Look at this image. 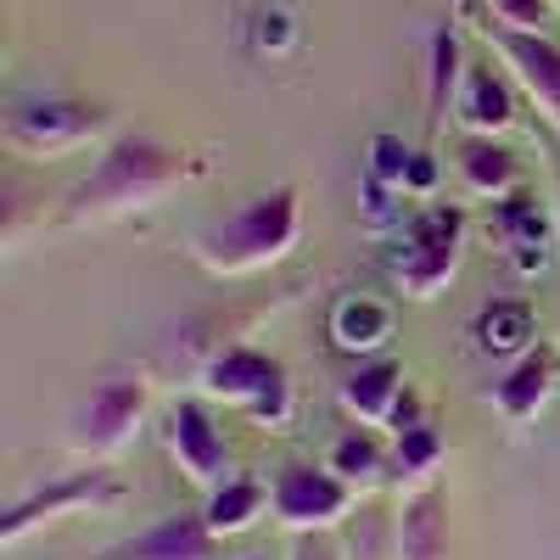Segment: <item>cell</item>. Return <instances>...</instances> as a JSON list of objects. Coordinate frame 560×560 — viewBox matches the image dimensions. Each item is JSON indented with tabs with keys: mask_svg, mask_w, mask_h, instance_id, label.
<instances>
[{
	"mask_svg": "<svg viewBox=\"0 0 560 560\" xmlns=\"http://www.w3.org/2000/svg\"><path fill=\"white\" fill-rule=\"evenodd\" d=\"M459 258H465V213L454 202H427L404 219L398 242L387 253V269L409 303H432L459 275Z\"/></svg>",
	"mask_w": 560,
	"mask_h": 560,
	"instance_id": "obj_3",
	"label": "cell"
},
{
	"mask_svg": "<svg viewBox=\"0 0 560 560\" xmlns=\"http://www.w3.org/2000/svg\"><path fill=\"white\" fill-rule=\"evenodd\" d=\"M191 174H197V163L179 147H163L152 135H118L102 147V158L90 163V174L68 185L62 219L84 230V224H113V219H129V213H147L168 191H179Z\"/></svg>",
	"mask_w": 560,
	"mask_h": 560,
	"instance_id": "obj_1",
	"label": "cell"
},
{
	"mask_svg": "<svg viewBox=\"0 0 560 560\" xmlns=\"http://www.w3.org/2000/svg\"><path fill=\"white\" fill-rule=\"evenodd\" d=\"M258 516H269V482H258V477H230V482H219L202 499V522H208V533L219 544L247 533Z\"/></svg>",
	"mask_w": 560,
	"mask_h": 560,
	"instance_id": "obj_21",
	"label": "cell"
},
{
	"mask_svg": "<svg viewBox=\"0 0 560 560\" xmlns=\"http://www.w3.org/2000/svg\"><path fill=\"white\" fill-rule=\"evenodd\" d=\"M448 7H454V12H465V7H471V0H448Z\"/></svg>",
	"mask_w": 560,
	"mask_h": 560,
	"instance_id": "obj_31",
	"label": "cell"
},
{
	"mask_svg": "<svg viewBox=\"0 0 560 560\" xmlns=\"http://www.w3.org/2000/svg\"><path fill=\"white\" fill-rule=\"evenodd\" d=\"M393 337V308L382 298H370V292H353L331 308V342L353 359H370L376 348H387Z\"/></svg>",
	"mask_w": 560,
	"mask_h": 560,
	"instance_id": "obj_20",
	"label": "cell"
},
{
	"mask_svg": "<svg viewBox=\"0 0 560 560\" xmlns=\"http://www.w3.org/2000/svg\"><path fill=\"white\" fill-rule=\"evenodd\" d=\"M398 560H448V499H443V488H415L404 499Z\"/></svg>",
	"mask_w": 560,
	"mask_h": 560,
	"instance_id": "obj_17",
	"label": "cell"
},
{
	"mask_svg": "<svg viewBox=\"0 0 560 560\" xmlns=\"http://www.w3.org/2000/svg\"><path fill=\"white\" fill-rule=\"evenodd\" d=\"M325 465L353 488V493H376L387 477H393V454L382 443V432H370V427H348L331 438V448H325Z\"/></svg>",
	"mask_w": 560,
	"mask_h": 560,
	"instance_id": "obj_19",
	"label": "cell"
},
{
	"mask_svg": "<svg viewBox=\"0 0 560 560\" xmlns=\"http://www.w3.org/2000/svg\"><path fill=\"white\" fill-rule=\"evenodd\" d=\"M253 23H258V28H253V45H258V51H287V45L298 39V18L280 12V7H264Z\"/></svg>",
	"mask_w": 560,
	"mask_h": 560,
	"instance_id": "obj_28",
	"label": "cell"
},
{
	"mask_svg": "<svg viewBox=\"0 0 560 560\" xmlns=\"http://www.w3.org/2000/svg\"><path fill=\"white\" fill-rule=\"evenodd\" d=\"M454 174H459L465 191L482 197V202H504L510 191H522V185H527L522 158L510 152L499 135H465L459 152H454Z\"/></svg>",
	"mask_w": 560,
	"mask_h": 560,
	"instance_id": "obj_13",
	"label": "cell"
},
{
	"mask_svg": "<svg viewBox=\"0 0 560 560\" xmlns=\"http://www.w3.org/2000/svg\"><path fill=\"white\" fill-rule=\"evenodd\" d=\"M348 560H398V516L382 504H359L348 516Z\"/></svg>",
	"mask_w": 560,
	"mask_h": 560,
	"instance_id": "obj_24",
	"label": "cell"
},
{
	"mask_svg": "<svg viewBox=\"0 0 560 560\" xmlns=\"http://www.w3.org/2000/svg\"><path fill=\"white\" fill-rule=\"evenodd\" d=\"M298 236H303L298 185H269V191L242 202L230 219L202 230V236L191 242V258L213 275H253V269H269L280 258H292Z\"/></svg>",
	"mask_w": 560,
	"mask_h": 560,
	"instance_id": "obj_2",
	"label": "cell"
},
{
	"mask_svg": "<svg viewBox=\"0 0 560 560\" xmlns=\"http://www.w3.org/2000/svg\"><path fill=\"white\" fill-rule=\"evenodd\" d=\"M409 163H415V152L404 147L398 135H370V158H364V174H370V179H382V185H393V191H404ZM404 197H409V191H404Z\"/></svg>",
	"mask_w": 560,
	"mask_h": 560,
	"instance_id": "obj_26",
	"label": "cell"
},
{
	"mask_svg": "<svg viewBox=\"0 0 560 560\" xmlns=\"http://www.w3.org/2000/svg\"><path fill=\"white\" fill-rule=\"evenodd\" d=\"M404 393H409V376H404L398 359H359V370L342 376V387H337V404H342V415L353 420V427L387 432Z\"/></svg>",
	"mask_w": 560,
	"mask_h": 560,
	"instance_id": "obj_11",
	"label": "cell"
},
{
	"mask_svg": "<svg viewBox=\"0 0 560 560\" xmlns=\"http://www.w3.org/2000/svg\"><path fill=\"white\" fill-rule=\"evenodd\" d=\"M242 560H269V555H242Z\"/></svg>",
	"mask_w": 560,
	"mask_h": 560,
	"instance_id": "obj_32",
	"label": "cell"
},
{
	"mask_svg": "<svg viewBox=\"0 0 560 560\" xmlns=\"http://www.w3.org/2000/svg\"><path fill=\"white\" fill-rule=\"evenodd\" d=\"M465 51H459V34L454 28H438L432 34V51H427V118H432V129L454 113V96H459V79H465Z\"/></svg>",
	"mask_w": 560,
	"mask_h": 560,
	"instance_id": "obj_22",
	"label": "cell"
},
{
	"mask_svg": "<svg viewBox=\"0 0 560 560\" xmlns=\"http://www.w3.org/2000/svg\"><path fill=\"white\" fill-rule=\"evenodd\" d=\"M465 135H504L516 124V90H510L488 62H471L459 79V96H454V113H448Z\"/></svg>",
	"mask_w": 560,
	"mask_h": 560,
	"instance_id": "obj_15",
	"label": "cell"
},
{
	"mask_svg": "<svg viewBox=\"0 0 560 560\" xmlns=\"http://www.w3.org/2000/svg\"><path fill=\"white\" fill-rule=\"evenodd\" d=\"M555 376H560L555 348H533L527 359H516L504 370V382L493 387V409L510 420V427H527V420H538L544 404L555 398Z\"/></svg>",
	"mask_w": 560,
	"mask_h": 560,
	"instance_id": "obj_16",
	"label": "cell"
},
{
	"mask_svg": "<svg viewBox=\"0 0 560 560\" xmlns=\"http://www.w3.org/2000/svg\"><path fill=\"white\" fill-rule=\"evenodd\" d=\"M398 197H404V191H393V185H382V179L364 174V224H370V230L404 224V202H398Z\"/></svg>",
	"mask_w": 560,
	"mask_h": 560,
	"instance_id": "obj_27",
	"label": "cell"
},
{
	"mask_svg": "<svg viewBox=\"0 0 560 560\" xmlns=\"http://www.w3.org/2000/svg\"><path fill=\"white\" fill-rule=\"evenodd\" d=\"M493 230L499 242L510 247V258H516L527 275H538L549 264V247H555V224H549V208L538 191H510L504 202H493Z\"/></svg>",
	"mask_w": 560,
	"mask_h": 560,
	"instance_id": "obj_14",
	"label": "cell"
},
{
	"mask_svg": "<svg viewBox=\"0 0 560 560\" xmlns=\"http://www.w3.org/2000/svg\"><path fill=\"white\" fill-rule=\"evenodd\" d=\"M140 420H147V382L140 376L102 382L73 415V448L90 459H118L140 438Z\"/></svg>",
	"mask_w": 560,
	"mask_h": 560,
	"instance_id": "obj_8",
	"label": "cell"
},
{
	"mask_svg": "<svg viewBox=\"0 0 560 560\" xmlns=\"http://www.w3.org/2000/svg\"><path fill=\"white\" fill-rule=\"evenodd\" d=\"M493 57L504 62L510 84L538 107V118L560 135V39L549 34H510V28H482Z\"/></svg>",
	"mask_w": 560,
	"mask_h": 560,
	"instance_id": "obj_10",
	"label": "cell"
},
{
	"mask_svg": "<svg viewBox=\"0 0 560 560\" xmlns=\"http://www.w3.org/2000/svg\"><path fill=\"white\" fill-rule=\"evenodd\" d=\"M482 28L544 34L549 28V0H482Z\"/></svg>",
	"mask_w": 560,
	"mask_h": 560,
	"instance_id": "obj_25",
	"label": "cell"
},
{
	"mask_svg": "<svg viewBox=\"0 0 560 560\" xmlns=\"http://www.w3.org/2000/svg\"><path fill=\"white\" fill-rule=\"evenodd\" d=\"M471 337H477V348L488 359H510V364H516V359H527L538 348V314L522 298H499V303H488L477 314Z\"/></svg>",
	"mask_w": 560,
	"mask_h": 560,
	"instance_id": "obj_18",
	"label": "cell"
},
{
	"mask_svg": "<svg viewBox=\"0 0 560 560\" xmlns=\"http://www.w3.org/2000/svg\"><path fill=\"white\" fill-rule=\"evenodd\" d=\"M0 140H7L12 158L28 163H51L84 147H102L113 135V113L96 102H79V96H34V102H12L7 124H0Z\"/></svg>",
	"mask_w": 560,
	"mask_h": 560,
	"instance_id": "obj_4",
	"label": "cell"
},
{
	"mask_svg": "<svg viewBox=\"0 0 560 560\" xmlns=\"http://www.w3.org/2000/svg\"><path fill=\"white\" fill-rule=\"evenodd\" d=\"M124 493H129V488H124V477L102 471V465H90V471H73V477H62V482H45L39 493L18 499V504L7 510V516H0V544H23L28 533L51 527V522H62V516L107 510V504H118Z\"/></svg>",
	"mask_w": 560,
	"mask_h": 560,
	"instance_id": "obj_7",
	"label": "cell"
},
{
	"mask_svg": "<svg viewBox=\"0 0 560 560\" xmlns=\"http://www.w3.org/2000/svg\"><path fill=\"white\" fill-rule=\"evenodd\" d=\"M202 393L224 409L247 415L253 427H287L292 420V382L280 359L258 348H224L202 364Z\"/></svg>",
	"mask_w": 560,
	"mask_h": 560,
	"instance_id": "obj_5",
	"label": "cell"
},
{
	"mask_svg": "<svg viewBox=\"0 0 560 560\" xmlns=\"http://www.w3.org/2000/svg\"><path fill=\"white\" fill-rule=\"evenodd\" d=\"M353 510H359V493L331 471V465L292 459V465H280L275 482H269V516L287 533H337V527H348Z\"/></svg>",
	"mask_w": 560,
	"mask_h": 560,
	"instance_id": "obj_6",
	"label": "cell"
},
{
	"mask_svg": "<svg viewBox=\"0 0 560 560\" xmlns=\"http://www.w3.org/2000/svg\"><path fill=\"white\" fill-rule=\"evenodd\" d=\"M96 560H219V538L208 533L202 510H197V516H163L147 533L102 549Z\"/></svg>",
	"mask_w": 560,
	"mask_h": 560,
	"instance_id": "obj_12",
	"label": "cell"
},
{
	"mask_svg": "<svg viewBox=\"0 0 560 560\" xmlns=\"http://www.w3.org/2000/svg\"><path fill=\"white\" fill-rule=\"evenodd\" d=\"M287 560H348V549L331 533H298V544H292Z\"/></svg>",
	"mask_w": 560,
	"mask_h": 560,
	"instance_id": "obj_29",
	"label": "cell"
},
{
	"mask_svg": "<svg viewBox=\"0 0 560 560\" xmlns=\"http://www.w3.org/2000/svg\"><path fill=\"white\" fill-rule=\"evenodd\" d=\"M438 174H443V168H438V158H432V152H415V163H409V179H404V191H409V197H427L432 185H438Z\"/></svg>",
	"mask_w": 560,
	"mask_h": 560,
	"instance_id": "obj_30",
	"label": "cell"
},
{
	"mask_svg": "<svg viewBox=\"0 0 560 560\" xmlns=\"http://www.w3.org/2000/svg\"><path fill=\"white\" fill-rule=\"evenodd\" d=\"M163 438H168V454H174V465H179L185 482H197V488H208V493H213L219 482H230V438H224V427L213 420V409H208L202 398H179V404L168 409Z\"/></svg>",
	"mask_w": 560,
	"mask_h": 560,
	"instance_id": "obj_9",
	"label": "cell"
},
{
	"mask_svg": "<svg viewBox=\"0 0 560 560\" xmlns=\"http://www.w3.org/2000/svg\"><path fill=\"white\" fill-rule=\"evenodd\" d=\"M438 465H443V432L432 427V420H420L415 432L393 438V477H398V482H409V488H432Z\"/></svg>",
	"mask_w": 560,
	"mask_h": 560,
	"instance_id": "obj_23",
	"label": "cell"
}]
</instances>
